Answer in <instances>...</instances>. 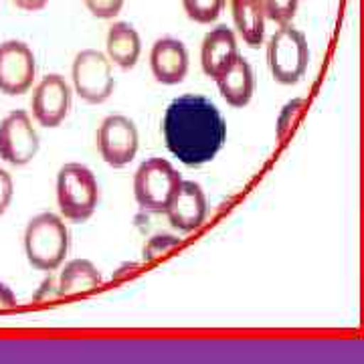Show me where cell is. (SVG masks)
<instances>
[{
  "mask_svg": "<svg viewBox=\"0 0 364 364\" xmlns=\"http://www.w3.org/2000/svg\"><path fill=\"white\" fill-rule=\"evenodd\" d=\"M207 213L208 203L203 186L195 181H182L164 215L174 229L182 233H193L205 223Z\"/></svg>",
  "mask_w": 364,
  "mask_h": 364,
  "instance_id": "11",
  "label": "cell"
},
{
  "mask_svg": "<svg viewBox=\"0 0 364 364\" xmlns=\"http://www.w3.org/2000/svg\"><path fill=\"white\" fill-rule=\"evenodd\" d=\"M100 205V184L85 164L69 162L57 172V207L69 223H85Z\"/></svg>",
  "mask_w": 364,
  "mask_h": 364,
  "instance_id": "3",
  "label": "cell"
},
{
  "mask_svg": "<svg viewBox=\"0 0 364 364\" xmlns=\"http://www.w3.org/2000/svg\"><path fill=\"white\" fill-rule=\"evenodd\" d=\"M39 134L26 109H14L0 122V158L11 166H26L39 154Z\"/></svg>",
  "mask_w": 364,
  "mask_h": 364,
  "instance_id": "8",
  "label": "cell"
},
{
  "mask_svg": "<svg viewBox=\"0 0 364 364\" xmlns=\"http://www.w3.org/2000/svg\"><path fill=\"white\" fill-rule=\"evenodd\" d=\"M14 196L13 176L4 168H0V217L9 210Z\"/></svg>",
  "mask_w": 364,
  "mask_h": 364,
  "instance_id": "23",
  "label": "cell"
},
{
  "mask_svg": "<svg viewBox=\"0 0 364 364\" xmlns=\"http://www.w3.org/2000/svg\"><path fill=\"white\" fill-rule=\"evenodd\" d=\"M13 4L25 13H39L49 4V0H13Z\"/></svg>",
  "mask_w": 364,
  "mask_h": 364,
  "instance_id": "25",
  "label": "cell"
},
{
  "mask_svg": "<svg viewBox=\"0 0 364 364\" xmlns=\"http://www.w3.org/2000/svg\"><path fill=\"white\" fill-rule=\"evenodd\" d=\"M23 243L26 261L39 272L51 273L65 263L71 235L63 217L55 213H41L26 225Z\"/></svg>",
  "mask_w": 364,
  "mask_h": 364,
  "instance_id": "2",
  "label": "cell"
},
{
  "mask_svg": "<svg viewBox=\"0 0 364 364\" xmlns=\"http://www.w3.org/2000/svg\"><path fill=\"white\" fill-rule=\"evenodd\" d=\"M73 91L87 104H104L116 90L114 63L97 49H83L71 65Z\"/></svg>",
  "mask_w": 364,
  "mask_h": 364,
  "instance_id": "6",
  "label": "cell"
},
{
  "mask_svg": "<svg viewBox=\"0 0 364 364\" xmlns=\"http://www.w3.org/2000/svg\"><path fill=\"white\" fill-rule=\"evenodd\" d=\"M37 77V59L25 41L0 43V93L23 95Z\"/></svg>",
  "mask_w": 364,
  "mask_h": 364,
  "instance_id": "9",
  "label": "cell"
},
{
  "mask_svg": "<svg viewBox=\"0 0 364 364\" xmlns=\"http://www.w3.org/2000/svg\"><path fill=\"white\" fill-rule=\"evenodd\" d=\"M267 65L273 79L282 85H296L310 65V47L306 35L291 26L279 25L267 43Z\"/></svg>",
  "mask_w": 364,
  "mask_h": 364,
  "instance_id": "4",
  "label": "cell"
},
{
  "mask_svg": "<svg viewBox=\"0 0 364 364\" xmlns=\"http://www.w3.org/2000/svg\"><path fill=\"white\" fill-rule=\"evenodd\" d=\"M104 275L97 269V265L90 259H71L67 261L65 267L59 273L57 279V294L59 298L79 296L93 291L102 286Z\"/></svg>",
  "mask_w": 364,
  "mask_h": 364,
  "instance_id": "16",
  "label": "cell"
},
{
  "mask_svg": "<svg viewBox=\"0 0 364 364\" xmlns=\"http://www.w3.org/2000/svg\"><path fill=\"white\" fill-rule=\"evenodd\" d=\"M265 16L277 23V25H287L291 23V18L298 13L299 0H261Z\"/></svg>",
  "mask_w": 364,
  "mask_h": 364,
  "instance_id": "20",
  "label": "cell"
},
{
  "mask_svg": "<svg viewBox=\"0 0 364 364\" xmlns=\"http://www.w3.org/2000/svg\"><path fill=\"white\" fill-rule=\"evenodd\" d=\"M71 100H73V90L63 75L59 73L45 75L33 90V97H31L33 119L43 128H59L69 116Z\"/></svg>",
  "mask_w": 364,
  "mask_h": 364,
  "instance_id": "10",
  "label": "cell"
},
{
  "mask_svg": "<svg viewBox=\"0 0 364 364\" xmlns=\"http://www.w3.org/2000/svg\"><path fill=\"white\" fill-rule=\"evenodd\" d=\"M49 298H59V294H57V286L53 284V279H45L43 282V286L39 287V291L35 294V299H49Z\"/></svg>",
  "mask_w": 364,
  "mask_h": 364,
  "instance_id": "26",
  "label": "cell"
},
{
  "mask_svg": "<svg viewBox=\"0 0 364 364\" xmlns=\"http://www.w3.org/2000/svg\"><path fill=\"white\" fill-rule=\"evenodd\" d=\"M16 304L18 301H16V296H14L13 289L0 282V312L13 310V308H16Z\"/></svg>",
  "mask_w": 364,
  "mask_h": 364,
  "instance_id": "24",
  "label": "cell"
},
{
  "mask_svg": "<svg viewBox=\"0 0 364 364\" xmlns=\"http://www.w3.org/2000/svg\"><path fill=\"white\" fill-rule=\"evenodd\" d=\"M181 245V239L174 237V235H154L152 239H148V243L144 245V261H152L160 257V255H166L168 251Z\"/></svg>",
  "mask_w": 364,
  "mask_h": 364,
  "instance_id": "21",
  "label": "cell"
},
{
  "mask_svg": "<svg viewBox=\"0 0 364 364\" xmlns=\"http://www.w3.org/2000/svg\"><path fill=\"white\" fill-rule=\"evenodd\" d=\"M239 45H237V37L229 26H215L210 28L203 45H200V67L203 73L208 79L217 81L223 77L235 61L239 59Z\"/></svg>",
  "mask_w": 364,
  "mask_h": 364,
  "instance_id": "12",
  "label": "cell"
},
{
  "mask_svg": "<svg viewBox=\"0 0 364 364\" xmlns=\"http://www.w3.org/2000/svg\"><path fill=\"white\" fill-rule=\"evenodd\" d=\"M182 176L166 158H148L134 174V196L142 210L166 213L172 196L181 186Z\"/></svg>",
  "mask_w": 364,
  "mask_h": 364,
  "instance_id": "5",
  "label": "cell"
},
{
  "mask_svg": "<svg viewBox=\"0 0 364 364\" xmlns=\"http://www.w3.org/2000/svg\"><path fill=\"white\" fill-rule=\"evenodd\" d=\"M227 0H182L184 13L198 25H210L221 16Z\"/></svg>",
  "mask_w": 364,
  "mask_h": 364,
  "instance_id": "18",
  "label": "cell"
},
{
  "mask_svg": "<svg viewBox=\"0 0 364 364\" xmlns=\"http://www.w3.org/2000/svg\"><path fill=\"white\" fill-rule=\"evenodd\" d=\"M215 83L221 91L223 100L231 107H245L253 100L255 75H253V69L249 65L247 59L241 57V55L231 65V69L223 77L217 79Z\"/></svg>",
  "mask_w": 364,
  "mask_h": 364,
  "instance_id": "15",
  "label": "cell"
},
{
  "mask_svg": "<svg viewBox=\"0 0 364 364\" xmlns=\"http://www.w3.org/2000/svg\"><path fill=\"white\" fill-rule=\"evenodd\" d=\"M306 102L301 97H296L291 102H287L279 116H277V122H275V138L277 140H286L287 134L294 130V126L298 124L299 116H301V109H304Z\"/></svg>",
  "mask_w": 364,
  "mask_h": 364,
  "instance_id": "19",
  "label": "cell"
},
{
  "mask_svg": "<svg viewBox=\"0 0 364 364\" xmlns=\"http://www.w3.org/2000/svg\"><path fill=\"white\" fill-rule=\"evenodd\" d=\"M162 134L172 156L186 166H203L213 162L223 150L227 122L208 97L184 93L166 107Z\"/></svg>",
  "mask_w": 364,
  "mask_h": 364,
  "instance_id": "1",
  "label": "cell"
},
{
  "mask_svg": "<svg viewBox=\"0 0 364 364\" xmlns=\"http://www.w3.org/2000/svg\"><path fill=\"white\" fill-rule=\"evenodd\" d=\"M140 134L130 117L112 114L97 128V150L112 168H124L138 154Z\"/></svg>",
  "mask_w": 364,
  "mask_h": 364,
  "instance_id": "7",
  "label": "cell"
},
{
  "mask_svg": "<svg viewBox=\"0 0 364 364\" xmlns=\"http://www.w3.org/2000/svg\"><path fill=\"white\" fill-rule=\"evenodd\" d=\"M235 28L249 47H259L265 39V9L261 0H231Z\"/></svg>",
  "mask_w": 364,
  "mask_h": 364,
  "instance_id": "17",
  "label": "cell"
},
{
  "mask_svg": "<svg viewBox=\"0 0 364 364\" xmlns=\"http://www.w3.org/2000/svg\"><path fill=\"white\" fill-rule=\"evenodd\" d=\"M105 55L119 69H134L142 55V39L136 26L126 21H116L107 28Z\"/></svg>",
  "mask_w": 364,
  "mask_h": 364,
  "instance_id": "14",
  "label": "cell"
},
{
  "mask_svg": "<svg viewBox=\"0 0 364 364\" xmlns=\"http://www.w3.org/2000/svg\"><path fill=\"white\" fill-rule=\"evenodd\" d=\"M124 2L126 0H83V4L87 6L91 14L97 18H104V21H109L122 13Z\"/></svg>",
  "mask_w": 364,
  "mask_h": 364,
  "instance_id": "22",
  "label": "cell"
},
{
  "mask_svg": "<svg viewBox=\"0 0 364 364\" xmlns=\"http://www.w3.org/2000/svg\"><path fill=\"white\" fill-rule=\"evenodd\" d=\"M188 49L181 39L162 37L152 45L150 51V69L158 83L162 85H178L188 73Z\"/></svg>",
  "mask_w": 364,
  "mask_h": 364,
  "instance_id": "13",
  "label": "cell"
}]
</instances>
